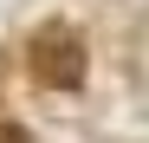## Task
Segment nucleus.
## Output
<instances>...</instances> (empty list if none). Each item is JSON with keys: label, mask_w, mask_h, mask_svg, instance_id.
I'll return each mask as SVG.
<instances>
[{"label": "nucleus", "mask_w": 149, "mask_h": 143, "mask_svg": "<svg viewBox=\"0 0 149 143\" xmlns=\"http://www.w3.org/2000/svg\"><path fill=\"white\" fill-rule=\"evenodd\" d=\"M0 143H33V137L19 130V124H0Z\"/></svg>", "instance_id": "nucleus-2"}, {"label": "nucleus", "mask_w": 149, "mask_h": 143, "mask_svg": "<svg viewBox=\"0 0 149 143\" xmlns=\"http://www.w3.org/2000/svg\"><path fill=\"white\" fill-rule=\"evenodd\" d=\"M26 72H33V85H45V91H78L84 85V39L71 33L65 20L39 26L33 46H26Z\"/></svg>", "instance_id": "nucleus-1"}]
</instances>
